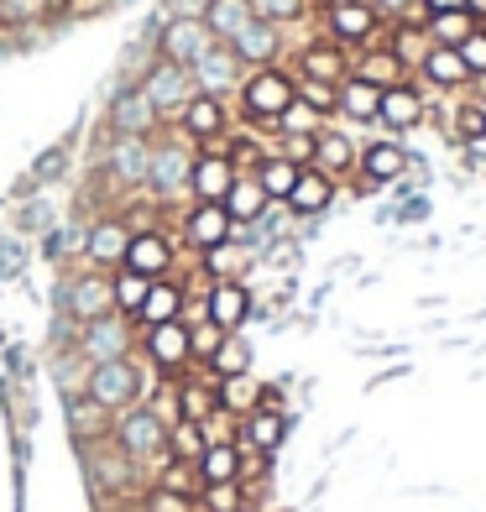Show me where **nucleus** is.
Wrapping results in <instances>:
<instances>
[{
    "label": "nucleus",
    "mask_w": 486,
    "mask_h": 512,
    "mask_svg": "<svg viewBox=\"0 0 486 512\" xmlns=\"http://www.w3.org/2000/svg\"><path fill=\"white\" fill-rule=\"evenodd\" d=\"M377 110H382V89H377V84H366V79H356V74L340 84V115H345V121L372 126Z\"/></svg>",
    "instance_id": "obj_34"
},
{
    "label": "nucleus",
    "mask_w": 486,
    "mask_h": 512,
    "mask_svg": "<svg viewBox=\"0 0 486 512\" xmlns=\"http://www.w3.org/2000/svg\"><path fill=\"white\" fill-rule=\"evenodd\" d=\"M136 507H142V512H199L194 497H178V492H168V486H142Z\"/></svg>",
    "instance_id": "obj_53"
},
{
    "label": "nucleus",
    "mask_w": 486,
    "mask_h": 512,
    "mask_svg": "<svg viewBox=\"0 0 486 512\" xmlns=\"http://www.w3.org/2000/svg\"><path fill=\"white\" fill-rule=\"evenodd\" d=\"M105 126H110V136H157V131H162V115L147 105L142 89L131 84V89H121V95L110 100Z\"/></svg>",
    "instance_id": "obj_21"
},
{
    "label": "nucleus",
    "mask_w": 486,
    "mask_h": 512,
    "mask_svg": "<svg viewBox=\"0 0 486 512\" xmlns=\"http://www.w3.org/2000/svg\"><path fill=\"white\" fill-rule=\"evenodd\" d=\"M272 152H283V157L298 162V168H309V162H314V136H277Z\"/></svg>",
    "instance_id": "obj_57"
},
{
    "label": "nucleus",
    "mask_w": 486,
    "mask_h": 512,
    "mask_svg": "<svg viewBox=\"0 0 486 512\" xmlns=\"http://www.w3.org/2000/svg\"><path fill=\"white\" fill-rule=\"evenodd\" d=\"M84 465H89V481H95V492L105 502L110 497H142V465L115 445L110 434L89 439V445H84Z\"/></svg>",
    "instance_id": "obj_6"
},
{
    "label": "nucleus",
    "mask_w": 486,
    "mask_h": 512,
    "mask_svg": "<svg viewBox=\"0 0 486 512\" xmlns=\"http://www.w3.org/2000/svg\"><path fill=\"white\" fill-rule=\"evenodd\" d=\"M152 48H157V58H168L178 68H194L204 53L215 48V32L204 27V16H168L157 27V37H152Z\"/></svg>",
    "instance_id": "obj_11"
},
{
    "label": "nucleus",
    "mask_w": 486,
    "mask_h": 512,
    "mask_svg": "<svg viewBox=\"0 0 486 512\" xmlns=\"http://www.w3.org/2000/svg\"><path fill=\"white\" fill-rule=\"evenodd\" d=\"M136 356L152 366V377L173 382L183 371H194V340H189V324L168 319V324H152V330H136Z\"/></svg>",
    "instance_id": "obj_5"
},
{
    "label": "nucleus",
    "mask_w": 486,
    "mask_h": 512,
    "mask_svg": "<svg viewBox=\"0 0 486 512\" xmlns=\"http://www.w3.org/2000/svg\"><path fill=\"white\" fill-rule=\"evenodd\" d=\"M183 304H189V293H183V277H157L147 288V304L136 314V330H152V324H168V319H183Z\"/></svg>",
    "instance_id": "obj_26"
},
{
    "label": "nucleus",
    "mask_w": 486,
    "mask_h": 512,
    "mask_svg": "<svg viewBox=\"0 0 486 512\" xmlns=\"http://www.w3.org/2000/svg\"><path fill=\"white\" fill-rule=\"evenodd\" d=\"M251 11L272 27H288V21H304L309 16V0H251Z\"/></svg>",
    "instance_id": "obj_52"
},
{
    "label": "nucleus",
    "mask_w": 486,
    "mask_h": 512,
    "mask_svg": "<svg viewBox=\"0 0 486 512\" xmlns=\"http://www.w3.org/2000/svg\"><path fill=\"white\" fill-rule=\"evenodd\" d=\"M105 178L115 189H147V168H152V136H110L105 142V157H100Z\"/></svg>",
    "instance_id": "obj_13"
},
{
    "label": "nucleus",
    "mask_w": 486,
    "mask_h": 512,
    "mask_svg": "<svg viewBox=\"0 0 486 512\" xmlns=\"http://www.w3.org/2000/svg\"><path fill=\"white\" fill-rule=\"evenodd\" d=\"M204 6H210V0H178L168 16H204Z\"/></svg>",
    "instance_id": "obj_59"
},
{
    "label": "nucleus",
    "mask_w": 486,
    "mask_h": 512,
    "mask_svg": "<svg viewBox=\"0 0 486 512\" xmlns=\"http://www.w3.org/2000/svg\"><path fill=\"white\" fill-rule=\"evenodd\" d=\"M298 173H304V168H298L293 157H283V152H267V157H262V168L251 173V178L262 183V194H267L272 204H283V199L293 194V183H298Z\"/></svg>",
    "instance_id": "obj_35"
},
{
    "label": "nucleus",
    "mask_w": 486,
    "mask_h": 512,
    "mask_svg": "<svg viewBox=\"0 0 486 512\" xmlns=\"http://www.w3.org/2000/svg\"><path fill=\"white\" fill-rule=\"evenodd\" d=\"M63 314L68 324H89L115 314V293H110V272L105 267H79L63 277Z\"/></svg>",
    "instance_id": "obj_10"
},
{
    "label": "nucleus",
    "mask_w": 486,
    "mask_h": 512,
    "mask_svg": "<svg viewBox=\"0 0 486 512\" xmlns=\"http://www.w3.org/2000/svg\"><path fill=\"white\" fill-rule=\"evenodd\" d=\"M450 131H455V142H466V147L486 142V105L481 100H460L450 110Z\"/></svg>",
    "instance_id": "obj_45"
},
{
    "label": "nucleus",
    "mask_w": 486,
    "mask_h": 512,
    "mask_svg": "<svg viewBox=\"0 0 486 512\" xmlns=\"http://www.w3.org/2000/svg\"><path fill=\"white\" fill-rule=\"evenodd\" d=\"M246 21H257L251 0H210V6H204V27L215 32V42H230Z\"/></svg>",
    "instance_id": "obj_36"
},
{
    "label": "nucleus",
    "mask_w": 486,
    "mask_h": 512,
    "mask_svg": "<svg viewBox=\"0 0 486 512\" xmlns=\"http://www.w3.org/2000/svg\"><path fill=\"white\" fill-rule=\"evenodd\" d=\"M356 157H361V147L351 142V136L335 131V126H324V131L314 136V162H309V168L330 173V178L340 183V178H351V173H356Z\"/></svg>",
    "instance_id": "obj_25"
},
{
    "label": "nucleus",
    "mask_w": 486,
    "mask_h": 512,
    "mask_svg": "<svg viewBox=\"0 0 486 512\" xmlns=\"http://www.w3.org/2000/svg\"><path fill=\"white\" fill-rule=\"evenodd\" d=\"M460 58H466L471 79H481V74H486V21H481V27H476L466 42H460Z\"/></svg>",
    "instance_id": "obj_56"
},
{
    "label": "nucleus",
    "mask_w": 486,
    "mask_h": 512,
    "mask_svg": "<svg viewBox=\"0 0 486 512\" xmlns=\"http://www.w3.org/2000/svg\"><path fill=\"white\" fill-rule=\"evenodd\" d=\"M168 455L194 465V460L204 455V429H199V424H189V418H178V424L168 429Z\"/></svg>",
    "instance_id": "obj_51"
},
{
    "label": "nucleus",
    "mask_w": 486,
    "mask_h": 512,
    "mask_svg": "<svg viewBox=\"0 0 486 512\" xmlns=\"http://www.w3.org/2000/svg\"><path fill=\"white\" fill-rule=\"evenodd\" d=\"M230 236H236V220L225 215V204L189 199V209H183V220H178V246H189L199 256V251H210V246H225Z\"/></svg>",
    "instance_id": "obj_15"
},
{
    "label": "nucleus",
    "mask_w": 486,
    "mask_h": 512,
    "mask_svg": "<svg viewBox=\"0 0 486 512\" xmlns=\"http://www.w3.org/2000/svg\"><path fill=\"white\" fill-rule=\"evenodd\" d=\"M324 37L340 42V48H387L392 37V21L372 6V0H335V6H324Z\"/></svg>",
    "instance_id": "obj_3"
},
{
    "label": "nucleus",
    "mask_w": 486,
    "mask_h": 512,
    "mask_svg": "<svg viewBox=\"0 0 486 512\" xmlns=\"http://www.w3.org/2000/svg\"><path fill=\"white\" fill-rule=\"evenodd\" d=\"M173 131L183 136V142H194V147H215V142H225L230 131V100H220V95H199L194 89V100L178 110V121H173Z\"/></svg>",
    "instance_id": "obj_12"
},
{
    "label": "nucleus",
    "mask_w": 486,
    "mask_h": 512,
    "mask_svg": "<svg viewBox=\"0 0 486 512\" xmlns=\"http://www.w3.org/2000/svg\"><path fill=\"white\" fill-rule=\"evenodd\" d=\"M204 371L220 382V377H241V371H251V345L241 340V335H225L220 340V351L204 361Z\"/></svg>",
    "instance_id": "obj_43"
},
{
    "label": "nucleus",
    "mask_w": 486,
    "mask_h": 512,
    "mask_svg": "<svg viewBox=\"0 0 486 512\" xmlns=\"http://www.w3.org/2000/svg\"><path fill=\"white\" fill-rule=\"evenodd\" d=\"M152 486H168V492H178V497H199V465H189V460H173V455H162L157 465H152Z\"/></svg>",
    "instance_id": "obj_41"
},
{
    "label": "nucleus",
    "mask_w": 486,
    "mask_h": 512,
    "mask_svg": "<svg viewBox=\"0 0 486 512\" xmlns=\"http://www.w3.org/2000/svg\"><path fill=\"white\" fill-rule=\"evenodd\" d=\"M152 283H157V277H142V272H131V267H115V272H110L115 314H126V319L142 314V304H147V288H152Z\"/></svg>",
    "instance_id": "obj_37"
},
{
    "label": "nucleus",
    "mask_w": 486,
    "mask_h": 512,
    "mask_svg": "<svg viewBox=\"0 0 486 512\" xmlns=\"http://www.w3.org/2000/svg\"><path fill=\"white\" fill-rule=\"evenodd\" d=\"M413 74H419L424 84H434V89H471V68H466V58H460V48H429Z\"/></svg>",
    "instance_id": "obj_30"
},
{
    "label": "nucleus",
    "mask_w": 486,
    "mask_h": 512,
    "mask_svg": "<svg viewBox=\"0 0 486 512\" xmlns=\"http://www.w3.org/2000/svg\"><path fill=\"white\" fill-rule=\"evenodd\" d=\"M403 168H408V157H403L398 142H366L361 157H356V173L372 178L377 189H382V183H392V178H403Z\"/></svg>",
    "instance_id": "obj_32"
},
{
    "label": "nucleus",
    "mask_w": 486,
    "mask_h": 512,
    "mask_svg": "<svg viewBox=\"0 0 486 512\" xmlns=\"http://www.w3.org/2000/svg\"><path fill=\"white\" fill-rule=\"evenodd\" d=\"M199 272L210 277V283H225V277H241L246 272V246L230 236L225 246H210V251H199Z\"/></svg>",
    "instance_id": "obj_38"
},
{
    "label": "nucleus",
    "mask_w": 486,
    "mask_h": 512,
    "mask_svg": "<svg viewBox=\"0 0 486 512\" xmlns=\"http://www.w3.org/2000/svg\"><path fill=\"white\" fill-rule=\"evenodd\" d=\"M267 152H272V147L262 142V136H251V131H230V136H225V157L236 162V173H257Z\"/></svg>",
    "instance_id": "obj_46"
},
{
    "label": "nucleus",
    "mask_w": 486,
    "mask_h": 512,
    "mask_svg": "<svg viewBox=\"0 0 486 512\" xmlns=\"http://www.w3.org/2000/svg\"><path fill=\"white\" fill-rule=\"evenodd\" d=\"M68 424H74V434L84 439H100V434H110V413L100 408V403H89L84 398V392H79V398H68Z\"/></svg>",
    "instance_id": "obj_47"
},
{
    "label": "nucleus",
    "mask_w": 486,
    "mask_h": 512,
    "mask_svg": "<svg viewBox=\"0 0 486 512\" xmlns=\"http://www.w3.org/2000/svg\"><path fill=\"white\" fill-rule=\"evenodd\" d=\"M481 27V21L471 16V11H439V16H429V42L434 48H460V42H466L471 32Z\"/></svg>",
    "instance_id": "obj_40"
},
{
    "label": "nucleus",
    "mask_w": 486,
    "mask_h": 512,
    "mask_svg": "<svg viewBox=\"0 0 486 512\" xmlns=\"http://www.w3.org/2000/svg\"><path fill=\"white\" fill-rule=\"evenodd\" d=\"M173 403H178V418H189V424H204L215 408H220V392H215V377L204 366L183 371L173 377Z\"/></svg>",
    "instance_id": "obj_23"
},
{
    "label": "nucleus",
    "mask_w": 486,
    "mask_h": 512,
    "mask_svg": "<svg viewBox=\"0 0 486 512\" xmlns=\"http://www.w3.org/2000/svg\"><path fill=\"white\" fill-rule=\"evenodd\" d=\"M189 74H194V89H199V95L236 100V89H241V79H246V63L230 53V42H215V48L189 68Z\"/></svg>",
    "instance_id": "obj_18"
},
{
    "label": "nucleus",
    "mask_w": 486,
    "mask_h": 512,
    "mask_svg": "<svg viewBox=\"0 0 486 512\" xmlns=\"http://www.w3.org/2000/svg\"><path fill=\"white\" fill-rule=\"evenodd\" d=\"M298 100V74L288 63H267V68H246V79L236 89V110L246 131H277V115Z\"/></svg>",
    "instance_id": "obj_1"
},
{
    "label": "nucleus",
    "mask_w": 486,
    "mask_h": 512,
    "mask_svg": "<svg viewBox=\"0 0 486 512\" xmlns=\"http://www.w3.org/2000/svg\"><path fill=\"white\" fill-rule=\"evenodd\" d=\"M194 142H183L173 126H162L152 136V168H147V194L162 204H173L178 194H189V173H194Z\"/></svg>",
    "instance_id": "obj_4"
},
{
    "label": "nucleus",
    "mask_w": 486,
    "mask_h": 512,
    "mask_svg": "<svg viewBox=\"0 0 486 512\" xmlns=\"http://www.w3.org/2000/svg\"><path fill=\"white\" fill-rule=\"evenodd\" d=\"M251 309H257V298H251L246 277H225V283H210V293H204V314H210V324H220L225 335H241Z\"/></svg>",
    "instance_id": "obj_19"
},
{
    "label": "nucleus",
    "mask_w": 486,
    "mask_h": 512,
    "mask_svg": "<svg viewBox=\"0 0 486 512\" xmlns=\"http://www.w3.org/2000/svg\"><path fill=\"white\" fill-rule=\"evenodd\" d=\"M110 439L121 445L136 465H157L168 455V424L157 418L152 403H136V408H121L110 418Z\"/></svg>",
    "instance_id": "obj_7"
},
{
    "label": "nucleus",
    "mask_w": 486,
    "mask_h": 512,
    "mask_svg": "<svg viewBox=\"0 0 486 512\" xmlns=\"http://www.w3.org/2000/svg\"><path fill=\"white\" fill-rule=\"evenodd\" d=\"M131 220L126 215H100L95 225L84 230V241H79V251H84V267H105V272H115L126 262V246H131Z\"/></svg>",
    "instance_id": "obj_16"
},
{
    "label": "nucleus",
    "mask_w": 486,
    "mask_h": 512,
    "mask_svg": "<svg viewBox=\"0 0 486 512\" xmlns=\"http://www.w3.org/2000/svg\"><path fill=\"white\" fill-rule=\"evenodd\" d=\"M199 465V481L215 486V481H241V445H204Z\"/></svg>",
    "instance_id": "obj_39"
},
{
    "label": "nucleus",
    "mask_w": 486,
    "mask_h": 512,
    "mask_svg": "<svg viewBox=\"0 0 486 512\" xmlns=\"http://www.w3.org/2000/svg\"><path fill=\"white\" fill-rule=\"evenodd\" d=\"M372 6H377V11L387 16V21H398V16H403V11L413 6V0H372Z\"/></svg>",
    "instance_id": "obj_58"
},
{
    "label": "nucleus",
    "mask_w": 486,
    "mask_h": 512,
    "mask_svg": "<svg viewBox=\"0 0 486 512\" xmlns=\"http://www.w3.org/2000/svg\"><path fill=\"white\" fill-rule=\"evenodd\" d=\"M121 267L142 272V277H173V272H178V241H173L162 225H136Z\"/></svg>",
    "instance_id": "obj_14"
},
{
    "label": "nucleus",
    "mask_w": 486,
    "mask_h": 512,
    "mask_svg": "<svg viewBox=\"0 0 486 512\" xmlns=\"http://www.w3.org/2000/svg\"><path fill=\"white\" fill-rule=\"evenodd\" d=\"M74 351H79L89 366L136 356V319H126V314H105V319L74 324Z\"/></svg>",
    "instance_id": "obj_9"
},
{
    "label": "nucleus",
    "mask_w": 486,
    "mask_h": 512,
    "mask_svg": "<svg viewBox=\"0 0 486 512\" xmlns=\"http://www.w3.org/2000/svg\"><path fill=\"white\" fill-rule=\"evenodd\" d=\"M324 131V115H314L304 100H293L283 115H277V131L272 136H319Z\"/></svg>",
    "instance_id": "obj_50"
},
{
    "label": "nucleus",
    "mask_w": 486,
    "mask_h": 512,
    "mask_svg": "<svg viewBox=\"0 0 486 512\" xmlns=\"http://www.w3.org/2000/svg\"><path fill=\"white\" fill-rule=\"evenodd\" d=\"M283 439H288V413L257 408V413L241 418V439H236V445L241 450H257V455H277V450H283Z\"/></svg>",
    "instance_id": "obj_27"
},
{
    "label": "nucleus",
    "mask_w": 486,
    "mask_h": 512,
    "mask_svg": "<svg viewBox=\"0 0 486 512\" xmlns=\"http://www.w3.org/2000/svg\"><path fill=\"white\" fill-rule=\"evenodd\" d=\"M241 173H236V162L225 157V142H215V147H199L194 152V173H189V199H199V204H225V194H230V183H236Z\"/></svg>",
    "instance_id": "obj_17"
},
{
    "label": "nucleus",
    "mask_w": 486,
    "mask_h": 512,
    "mask_svg": "<svg viewBox=\"0 0 486 512\" xmlns=\"http://www.w3.org/2000/svg\"><path fill=\"white\" fill-rule=\"evenodd\" d=\"M335 194H340V183L330 178V173H319V168H304L298 173V183H293V194L283 199L293 215H324V209L335 204Z\"/></svg>",
    "instance_id": "obj_29"
},
{
    "label": "nucleus",
    "mask_w": 486,
    "mask_h": 512,
    "mask_svg": "<svg viewBox=\"0 0 486 512\" xmlns=\"http://www.w3.org/2000/svg\"><path fill=\"white\" fill-rule=\"evenodd\" d=\"M199 429H204V445H236V439H241V418L225 413V408H215Z\"/></svg>",
    "instance_id": "obj_54"
},
{
    "label": "nucleus",
    "mask_w": 486,
    "mask_h": 512,
    "mask_svg": "<svg viewBox=\"0 0 486 512\" xmlns=\"http://www.w3.org/2000/svg\"><path fill=\"white\" fill-rule=\"evenodd\" d=\"M351 48H340V42H330V37H314V42H304L298 48V58H293V74L298 79H324V84H345L351 79Z\"/></svg>",
    "instance_id": "obj_20"
},
{
    "label": "nucleus",
    "mask_w": 486,
    "mask_h": 512,
    "mask_svg": "<svg viewBox=\"0 0 486 512\" xmlns=\"http://www.w3.org/2000/svg\"><path fill=\"white\" fill-rule=\"evenodd\" d=\"M68 6H89V0H68Z\"/></svg>",
    "instance_id": "obj_62"
},
{
    "label": "nucleus",
    "mask_w": 486,
    "mask_h": 512,
    "mask_svg": "<svg viewBox=\"0 0 486 512\" xmlns=\"http://www.w3.org/2000/svg\"><path fill=\"white\" fill-rule=\"evenodd\" d=\"M298 100H304L314 115H340V84H324V79H298Z\"/></svg>",
    "instance_id": "obj_49"
},
{
    "label": "nucleus",
    "mask_w": 486,
    "mask_h": 512,
    "mask_svg": "<svg viewBox=\"0 0 486 512\" xmlns=\"http://www.w3.org/2000/svg\"><path fill=\"white\" fill-rule=\"evenodd\" d=\"M246 486L241 481H215V486H199V497H194V507L199 512H246Z\"/></svg>",
    "instance_id": "obj_44"
},
{
    "label": "nucleus",
    "mask_w": 486,
    "mask_h": 512,
    "mask_svg": "<svg viewBox=\"0 0 486 512\" xmlns=\"http://www.w3.org/2000/svg\"><path fill=\"white\" fill-rule=\"evenodd\" d=\"M324 6H335V0H324Z\"/></svg>",
    "instance_id": "obj_63"
},
{
    "label": "nucleus",
    "mask_w": 486,
    "mask_h": 512,
    "mask_svg": "<svg viewBox=\"0 0 486 512\" xmlns=\"http://www.w3.org/2000/svg\"><path fill=\"white\" fill-rule=\"evenodd\" d=\"M429 6V16H439V11H466V0H424Z\"/></svg>",
    "instance_id": "obj_60"
},
{
    "label": "nucleus",
    "mask_w": 486,
    "mask_h": 512,
    "mask_svg": "<svg viewBox=\"0 0 486 512\" xmlns=\"http://www.w3.org/2000/svg\"><path fill=\"white\" fill-rule=\"evenodd\" d=\"M424 115H429V105H424V89L419 84H398V89H382V110H377V121L387 126V131H413V126H419L424 121Z\"/></svg>",
    "instance_id": "obj_24"
},
{
    "label": "nucleus",
    "mask_w": 486,
    "mask_h": 512,
    "mask_svg": "<svg viewBox=\"0 0 486 512\" xmlns=\"http://www.w3.org/2000/svg\"><path fill=\"white\" fill-rule=\"evenodd\" d=\"M387 48L403 58V68H419V63H424V53L434 48V42H429V32H424V27H398V21H392Z\"/></svg>",
    "instance_id": "obj_48"
},
{
    "label": "nucleus",
    "mask_w": 486,
    "mask_h": 512,
    "mask_svg": "<svg viewBox=\"0 0 486 512\" xmlns=\"http://www.w3.org/2000/svg\"><path fill=\"white\" fill-rule=\"evenodd\" d=\"M189 340H194V366H204V361H210V356L220 351L225 330H220V324H210V319H204V324H189Z\"/></svg>",
    "instance_id": "obj_55"
},
{
    "label": "nucleus",
    "mask_w": 486,
    "mask_h": 512,
    "mask_svg": "<svg viewBox=\"0 0 486 512\" xmlns=\"http://www.w3.org/2000/svg\"><path fill=\"white\" fill-rule=\"evenodd\" d=\"M267 209H272V199L262 194V183L251 178V173H241L236 183H230V194H225V215L236 220V230H241V225L267 220Z\"/></svg>",
    "instance_id": "obj_31"
},
{
    "label": "nucleus",
    "mask_w": 486,
    "mask_h": 512,
    "mask_svg": "<svg viewBox=\"0 0 486 512\" xmlns=\"http://www.w3.org/2000/svg\"><path fill=\"white\" fill-rule=\"evenodd\" d=\"M147 366L142 356H121V361H100V366H89V377H84V398L89 403H100L110 418L121 413V408H136V403H147Z\"/></svg>",
    "instance_id": "obj_2"
},
{
    "label": "nucleus",
    "mask_w": 486,
    "mask_h": 512,
    "mask_svg": "<svg viewBox=\"0 0 486 512\" xmlns=\"http://www.w3.org/2000/svg\"><path fill=\"white\" fill-rule=\"evenodd\" d=\"M230 53H236L246 68H267V63H283V27L272 21H246V27L230 37Z\"/></svg>",
    "instance_id": "obj_22"
},
{
    "label": "nucleus",
    "mask_w": 486,
    "mask_h": 512,
    "mask_svg": "<svg viewBox=\"0 0 486 512\" xmlns=\"http://www.w3.org/2000/svg\"><path fill=\"white\" fill-rule=\"evenodd\" d=\"M215 392H220V408H225V413L246 418V413H257L262 382H251V371H241V377H220V382H215Z\"/></svg>",
    "instance_id": "obj_42"
},
{
    "label": "nucleus",
    "mask_w": 486,
    "mask_h": 512,
    "mask_svg": "<svg viewBox=\"0 0 486 512\" xmlns=\"http://www.w3.org/2000/svg\"><path fill=\"white\" fill-rule=\"evenodd\" d=\"M466 11H471L476 21H486V0H466Z\"/></svg>",
    "instance_id": "obj_61"
},
{
    "label": "nucleus",
    "mask_w": 486,
    "mask_h": 512,
    "mask_svg": "<svg viewBox=\"0 0 486 512\" xmlns=\"http://www.w3.org/2000/svg\"><path fill=\"white\" fill-rule=\"evenodd\" d=\"M351 74L366 79V84H377V89H398V84L413 79V68H403V58L392 48H361L356 63H351Z\"/></svg>",
    "instance_id": "obj_28"
},
{
    "label": "nucleus",
    "mask_w": 486,
    "mask_h": 512,
    "mask_svg": "<svg viewBox=\"0 0 486 512\" xmlns=\"http://www.w3.org/2000/svg\"><path fill=\"white\" fill-rule=\"evenodd\" d=\"M68 0H0V32H27L42 27L48 16H58Z\"/></svg>",
    "instance_id": "obj_33"
},
{
    "label": "nucleus",
    "mask_w": 486,
    "mask_h": 512,
    "mask_svg": "<svg viewBox=\"0 0 486 512\" xmlns=\"http://www.w3.org/2000/svg\"><path fill=\"white\" fill-rule=\"evenodd\" d=\"M136 89H142L147 105L162 115V126H173L178 110L194 100V74H189V68H178V63H168V58H152L142 74H136Z\"/></svg>",
    "instance_id": "obj_8"
}]
</instances>
